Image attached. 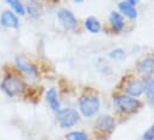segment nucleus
Masks as SVG:
<instances>
[{
  "instance_id": "obj_1",
  "label": "nucleus",
  "mask_w": 154,
  "mask_h": 140,
  "mask_svg": "<svg viewBox=\"0 0 154 140\" xmlns=\"http://www.w3.org/2000/svg\"><path fill=\"white\" fill-rule=\"evenodd\" d=\"M1 89L2 92L11 98H14L17 95H20L24 90H25V83L23 82V80L16 75H7L2 82H1Z\"/></svg>"
},
{
  "instance_id": "obj_2",
  "label": "nucleus",
  "mask_w": 154,
  "mask_h": 140,
  "mask_svg": "<svg viewBox=\"0 0 154 140\" xmlns=\"http://www.w3.org/2000/svg\"><path fill=\"white\" fill-rule=\"evenodd\" d=\"M56 118L62 128H71L79 121V113L73 108H65L57 110Z\"/></svg>"
},
{
  "instance_id": "obj_3",
  "label": "nucleus",
  "mask_w": 154,
  "mask_h": 140,
  "mask_svg": "<svg viewBox=\"0 0 154 140\" xmlns=\"http://www.w3.org/2000/svg\"><path fill=\"white\" fill-rule=\"evenodd\" d=\"M79 108L84 116L91 118L98 113V110L100 108V101L97 96H86L80 100Z\"/></svg>"
},
{
  "instance_id": "obj_4",
  "label": "nucleus",
  "mask_w": 154,
  "mask_h": 140,
  "mask_svg": "<svg viewBox=\"0 0 154 140\" xmlns=\"http://www.w3.org/2000/svg\"><path fill=\"white\" fill-rule=\"evenodd\" d=\"M114 105L118 108V110H121L122 113H133L135 110H137L141 107V102L137 99H134L131 96H118L114 100Z\"/></svg>"
},
{
  "instance_id": "obj_5",
  "label": "nucleus",
  "mask_w": 154,
  "mask_h": 140,
  "mask_svg": "<svg viewBox=\"0 0 154 140\" xmlns=\"http://www.w3.org/2000/svg\"><path fill=\"white\" fill-rule=\"evenodd\" d=\"M57 18L60 24L66 29V30H74L78 25L77 18L74 17V14L68 11V10H60L57 12Z\"/></svg>"
},
{
  "instance_id": "obj_6",
  "label": "nucleus",
  "mask_w": 154,
  "mask_h": 140,
  "mask_svg": "<svg viewBox=\"0 0 154 140\" xmlns=\"http://www.w3.org/2000/svg\"><path fill=\"white\" fill-rule=\"evenodd\" d=\"M115 119L110 115H103L97 120V127L103 133H111L115 130Z\"/></svg>"
},
{
  "instance_id": "obj_7",
  "label": "nucleus",
  "mask_w": 154,
  "mask_h": 140,
  "mask_svg": "<svg viewBox=\"0 0 154 140\" xmlns=\"http://www.w3.org/2000/svg\"><path fill=\"white\" fill-rule=\"evenodd\" d=\"M16 66H17L18 69L20 70V71H23L29 77H36L37 76V69H36V67L32 66L26 60H24L23 57H17L16 58Z\"/></svg>"
},
{
  "instance_id": "obj_8",
  "label": "nucleus",
  "mask_w": 154,
  "mask_h": 140,
  "mask_svg": "<svg viewBox=\"0 0 154 140\" xmlns=\"http://www.w3.org/2000/svg\"><path fill=\"white\" fill-rule=\"evenodd\" d=\"M0 24L5 28H11V29H18V26H19L18 18L11 11H4L2 12V14L0 17Z\"/></svg>"
},
{
  "instance_id": "obj_9",
  "label": "nucleus",
  "mask_w": 154,
  "mask_h": 140,
  "mask_svg": "<svg viewBox=\"0 0 154 140\" xmlns=\"http://www.w3.org/2000/svg\"><path fill=\"white\" fill-rule=\"evenodd\" d=\"M143 92H145V86L142 81H137V80L131 81L125 87V93L131 98H139Z\"/></svg>"
},
{
  "instance_id": "obj_10",
  "label": "nucleus",
  "mask_w": 154,
  "mask_h": 140,
  "mask_svg": "<svg viewBox=\"0 0 154 140\" xmlns=\"http://www.w3.org/2000/svg\"><path fill=\"white\" fill-rule=\"evenodd\" d=\"M137 70L140 74L145 75V76H151L154 72V58L153 57H146L145 60H142Z\"/></svg>"
},
{
  "instance_id": "obj_11",
  "label": "nucleus",
  "mask_w": 154,
  "mask_h": 140,
  "mask_svg": "<svg viewBox=\"0 0 154 140\" xmlns=\"http://www.w3.org/2000/svg\"><path fill=\"white\" fill-rule=\"evenodd\" d=\"M118 8H119V11H121L125 17H128L129 19H135V18L137 17V11H136L135 6L131 5V4H129L128 1H122V2H119V4H118Z\"/></svg>"
},
{
  "instance_id": "obj_12",
  "label": "nucleus",
  "mask_w": 154,
  "mask_h": 140,
  "mask_svg": "<svg viewBox=\"0 0 154 140\" xmlns=\"http://www.w3.org/2000/svg\"><path fill=\"white\" fill-rule=\"evenodd\" d=\"M45 98H47V102L49 104L50 108H51L53 110H55V112L60 110V101H59V99H57V93H56V90H55L54 88H50V89L47 92Z\"/></svg>"
},
{
  "instance_id": "obj_13",
  "label": "nucleus",
  "mask_w": 154,
  "mask_h": 140,
  "mask_svg": "<svg viewBox=\"0 0 154 140\" xmlns=\"http://www.w3.org/2000/svg\"><path fill=\"white\" fill-rule=\"evenodd\" d=\"M110 23H111V26H112L114 31H116V32H121L123 30V28H124L123 18L117 12H111V14H110Z\"/></svg>"
},
{
  "instance_id": "obj_14",
  "label": "nucleus",
  "mask_w": 154,
  "mask_h": 140,
  "mask_svg": "<svg viewBox=\"0 0 154 140\" xmlns=\"http://www.w3.org/2000/svg\"><path fill=\"white\" fill-rule=\"evenodd\" d=\"M85 28L91 34H98L100 31V29H102L99 20L97 18H94V17H88L85 20Z\"/></svg>"
},
{
  "instance_id": "obj_15",
  "label": "nucleus",
  "mask_w": 154,
  "mask_h": 140,
  "mask_svg": "<svg viewBox=\"0 0 154 140\" xmlns=\"http://www.w3.org/2000/svg\"><path fill=\"white\" fill-rule=\"evenodd\" d=\"M145 93L147 95V100L152 106H154V78L153 77H148L145 82Z\"/></svg>"
},
{
  "instance_id": "obj_16",
  "label": "nucleus",
  "mask_w": 154,
  "mask_h": 140,
  "mask_svg": "<svg viewBox=\"0 0 154 140\" xmlns=\"http://www.w3.org/2000/svg\"><path fill=\"white\" fill-rule=\"evenodd\" d=\"M26 10H28L29 14L32 16V17H37L41 14V6L38 5L37 0H29Z\"/></svg>"
},
{
  "instance_id": "obj_17",
  "label": "nucleus",
  "mask_w": 154,
  "mask_h": 140,
  "mask_svg": "<svg viewBox=\"0 0 154 140\" xmlns=\"http://www.w3.org/2000/svg\"><path fill=\"white\" fill-rule=\"evenodd\" d=\"M7 1V4L18 13V14H20V16H24L25 14V7H24V5L20 2V0H6Z\"/></svg>"
},
{
  "instance_id": "obj_18",
  "label": "nucleus",
  "mask_w": 154,
  "mask_h": 140,
  "mask_svg": "<svg viewBox=\"0 0 154 140\" xmlns=\"http://www.w3.org/2000/svg\"><path fill=\"white\" fill-rule=\"evenodd\" d=\"M66 139L67 140H88V137L86 133L84 132H79V131H74V132H71L66 136Z\"/></svg>"
},
{
  "instance_id": "obj_19",
  "label": "nucleus",
  "mask_w": 154,
  "mask_h": 140,
  "mask_svg": "<svg viewBox=\"0 0 154 140\" xmlns=\"http://www.w3.org/2000/svg\"><path fill=\"white\" fill-rule=\"evenodd\" d=\"M142 139L143 140H154V122H153V125L145 132V134L142 136Z\"/></svg>"
},
{
  "instance_id": "obj_20",
  "label": "nucleus",
  "mask_w": 154,
  "mask_h": 140,
  "mask_svg": "<svg viewBox=\"0 0 154 140\" xmlns=\"http://www.w3.org/2000/svg\"><path fill=\"white\" fill-rule=\"evenodd\" d=\"M109 56H110L111 58L118 60V58H122V57L124 56V51H123L122 49H115V50H112V51L110 52Z\"/></svg>"
},
{
  "instance_id": "obj_21",
  "label": "nucleus",
  "mask_w": 154,
  "mask_h": 140,
  "mask_svg": "<svg viewBox=\"0 0 154 140\" xmlns=\"http://www.w3.org/2000/svg\"><path fill=\"white\" fill-rule=\"evenodd\" d=\"M127 1H128L129 4H131V5H134V6H135V5H136V4H137L140 0H127Z\"/></svg>"
},
{
  "instance_id": "obj_22",
  "label": "nucleus",
  "mask_w": 154,
  "mask_h": 140,
  "mask_svg": "<svg viewBox=\"0 0 154 140\" xmlns=\"http://www.w3.org/2000/svg\"><path fill=\"white\" fill-rule=\"evenodd\" d=\"M73 1H74V2H82L84 0H73Z\"/></svg>"
}]
</instances>
